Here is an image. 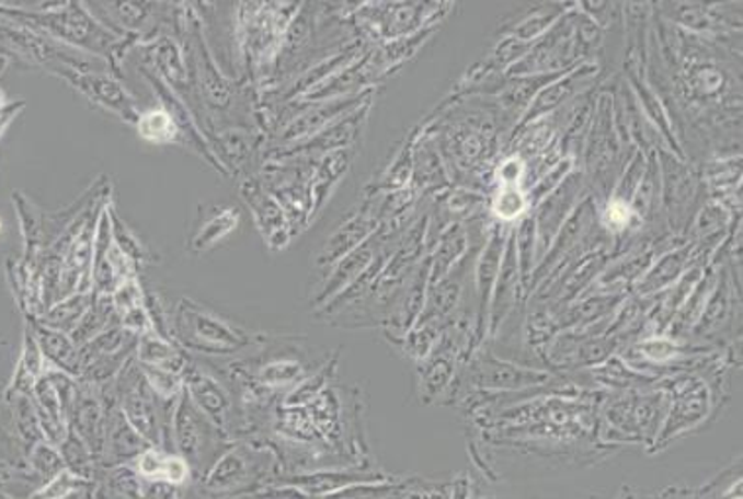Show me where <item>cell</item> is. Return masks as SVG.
Wrapping results in <instances>:
<instances>
[{
  "label": "cell",
  "instance_id": "6da1fadb",
  "mask_svg": "<svg viewBox=\"0 0 743 499\" xmlns=\"http://www.w3.org/2000/svg\"><path fill=\"white\" fill-rule=\"evenodd\" d=\"M173 343L206 357H232L253 345L260 335L236 325L191 298H181L171 312Z\"/></svg>",
  "mask_w": 743,
  "mask_h": 499
},
{
  "label": "cell",
  "instance_id": "7a4b0ae2",
  "mask_svg": "<svg viewBox=\"0 0 743 499\" xmlns=\"http://www.w3.org/2000/svg\"><path fill=\"white\" fill-rule=\"evenodd\" d=\"M171 441L175 453L188 464L191 472L205 476L206 468H213L216 461L228 451L230 434L213 426L188 399L183 390L171 417Z\"/></svg>",
  "mask_w": 743,
  "mask_h": 499
},
{
  "label": "cell",
  "instance_id": "3957f363",
  "mask_svg": "<svg viewBox=\"0 0 743 499\" xmlns=\"http://www.w3.org/2000/svg\"><path fill=\"white\" fill-rule=\"evenodd\" d=\"M112 392L116 398V406L121 409L122 416L126 417V421L151 446H161L165 437H163V426L159 417L158 399L146 384L136 357L116 376Z\"/></svg>",
  "mask_w": 743,
  "mask_h": 499
},
{
  "label": "cell",
  "instance_id": "277c9868",
  "mask_svg": "<svg viewBox=\"0 0 743 499\" xmlns=\"http://www.w3.org/2000/svg\"><path fill=\"white\" fill-rule=\"evenodd\" d=\"M57 77L66 79L75 91L83 94L84 98L93 102L94 106L112 112L122 121L136 126L140 111L128 93V89L121 83V79L111 71H75V69H59Z\"/></svg>",
  "mask_w": 743,
  "mask_h": 499
},
{
  "label": "cell",
  "instance_id": "5b68a950",
  "mask_svg": "<svg viewBox=\"0 0 743 499\" xmlns=\"http://www.w3.org/2000/svg\"><path fill=\"white\" fill-rule=\"evenodd\" d=\"M183 382H185V394L193 402V406L213 426L232 437L236 404H233L230 392L224 388L222 382L210 374L208 370L198 367V364H193V362L186 364L185 372H183Z\"/></svg>",
  "mask_w": 743,
  "mask_h": 499
},
{
  "label": "cell",
  "instance_id": "8992f818",
  "mask_svg": "<svg viewBox=\"0 0 743 499\" xmlns=\"http://www.w3.org/2000/svg\"><path fill=\"white\" fill-rule=\"evenodd\" d=\"M77 396L69 414V427L83 439L94 459H103L104 439H106V414L108 402L99 386L77 380Z\"/></svg>",
  "mask_w": 743,
  "mask_h": 499
},
{
  "label": "cell",
  "instance_id": "52a82bcc",
  "mask_svg": "<svg viewBox=\"0 0 743 499\" xmlns=\"http://www.w3.org/2000/svg\"><path fill=\"white\" fill-rule=\"evenodd\" d=\"M242 212L232 204H201L186 240L191 253H206L230 237L240 225Z\"/></svg>",
  "mask_w": 743,
  "mask_h": 499
},
{
  "label": "cell",
  "instance_id": "ba28073f",
  "mask_svg": "<svg viewBox=\"0 0 743 499\" xmlns=\"http://www.w3.org/2000/svg\"><path fill=\"white\" fill-rule=\"evenodd\" d=\"M106 402H108V398H106ZM149 446L151 444L126 421V417L122 416L121 409L116 406V399H114L112 406H108V414H106L104 461L114 464V466L132 463L144 451H148Z\"/></svg>",
  "mask_w": 743,
  "mask_h": 499
},
{
  "label": "cell",
  "instance_id": "9c48e42d",
  "mask_svg": "<svg viewBox=\"0 0 743 499\" xmlns=\"http://www.w3.org/2000/svg\"><path fill=\"white\" fill-rule=\"evenodd\" d=\"M240 195L250 206L255 225L260 228L265 243H270L273 250H277L279 247V243H277V235L281 233L279 228L285 223V213L277 206V200L271 196L270 190L263 186L258 176H243L240 181Z\"/></svg>",
  "mask_w": 743,
  "mask_h": 499
},
{
  "label": "cell",
  "instance_id": "30bf717a",
  "mask_svg": "<svg viewBox=\"0 0 743 499\" xmlns=\"http://www.w3.org/2000/svg\"><path fill=\"white\" fill-rule=\"evenodd\" d=\"M32 333L36 337L39 351L44 355L47 364L54 369L64 370L73 379H81L83 370V359H81V349L75 345L69 333L57 332L47 325L39 324L37 320H32Z\"/></svg>",
  "mask_w": 743,
  "mask_h": 499
},
{
  "label": "cell",
  "instance_id": "8fae6325",
  "mask_svg": "<svg viewBox=\"0 0 743 499\" xmlns=\"http://www.w3.org/2000/svg\"><path fill=\"white\" fill-rule=\"evenodd\" d=\"M245 446H233L216 461L213 468L206 472L205 488L213 491H228L242 486L251 476L250 459L245 456Z\"/></svg>",
  "mask_w": 743,
  "mask_h": 499
},
{
  "label": "cell",
  "instance_id": "7c38bea8",
  "mask_svg": "<svg viewBox=\"0 0 743 499\" xmlns=\"http://www.w3.org/2000/svg\"><path fill=\"white\" fill-rule=\"evenodd\" d=\"M136 361L158 369L171 370L183 374L188 361L185 355L179 349V345L161 337L156 332L144 333L138 337V349H136Z\"/></svg>",
  "mask_w": 743,
  "mask_h": 499
},
{
  "label": "cell",
  "instance_id": "4fadbf2b",
  "mask_svg": "<svg viewBox=\"0 0 743 499\" xmlns=\"http://www.w3.org/2000/svg\"><path fill=\"white\" fill-rule=\"evenodd\" d=\"M218 141L220 148H214V155L218 159V163L224 166V171L230 175L240 173L243 166L250 163L251 153H253V141H250V134L245 130H224L216 136H208V143Z\"/></svg>",
  "mask_w": 743,
  "mask_h": 499
},
{
  "label": "cell",
  "instance_id": "5bb4252c",
  "mask_svg": "<svg viewBox=\"0 0 743 499\" xmlns=\"http://www.w3.org/2000/svg\"><path fill=\"white\" fill-rule=\"evenodd\" d=\"M91 304H93V292H77L73 297L56 302L46 314L37 317V322L57 332L71 333L81 322V317L87 314Z\"/></svg>",
  "mask_w": 743,
  "mask_h": 499
},
{
  "label": "cell",
  "instance_id": "9a60e30c",
  "mask_svg": "<svg viewBox=\"0 0 743 499\" xmlns=\"http://www.w3.org/2000/svg\"><path fill=\"white\" fill-rule=\"evenodd\" d=\"M136 130L140 134L141 139H146L149 143H158V146L178 143V146H181L178 126L161 104L156 108L140 112V116L136 120Z\"/></svg>",
  "mask_w": 743,
  "mask_h": 499
},
{
  "label": "cell",
  "instance_id": "2e32d148",
  "mask_svg": "<svg viewBox=\"0 0 743 499\" xmlns=\"http://www.w3.org/2000/svg\"><path fill=\"white\" fill-rule=\"evenodd\" d=\"M108 218H111V232L112 241L118 250L128 257V259L140 267V265H148V263H153L156 257L151 255V251L141 243L140 237L136 233L132 232L130 225L126 222H122L121 216L114 210V206H108Z\"/></svg>",
  "mask_w": 743,
  "mask_h": 499
},
{
  "label": "cell",
  "instance_id": "e0dca14e",
  "mask_svg": "<svg viewBox=\"0 0 743 499\" xmlns=\"http://www.w3.org/2000/svg\"><path fill=\"white\" fill-rule=\"evenodd\" d=\"M57 449H59V453H61V459H64V464H66V471L71 472L75 476H79V478H83V480H93L96 459H94L93 453L89 451V446L84 444L83 439L75 433L71 427H69V433H67L66 441L59 444Z\"/></svg>",
  "mask_w": 743,
  "mask_h": 499
},
{
  "label": "cell",
  "instance_id": "ac0fdd59",
  "mask_svg": "<svg viewBox=\"0 0 743 499\" xmlns=\"http://www.w3.org/2000/svg\"><path fill=\"white\" fill-rule=\"evenodd\" d=\"M140 364L141 374L146 379L151 394L158 399V404H169L175 406L178 399L181 398L183 390H185V382H183V374L171 372V370L158 369V367H149V364Z\"/></svg>",
  "mask_w": 743,
  "mask_h": 499
},
{
  "label": "cell",
  "instance_id": "d6986e66",
  "mask_svg": "<svg viewBox=\"0 0 743 499\" xmlns=\"http://www.w3.org/2000/svg\"><path fill=\"white\" fill-rule=\"evenodd\" d=\"M26 468L44 486L47 480L56 478L57 474L66 471V464L57 446L47 441H39L26 453Z\"/></svg>",
  "mask_w": 743,
  "mask_h": 499
},
{
  "label": "cell",
  "instance_id": "ffe728a7",
  "mask_svg": "<svg viewBox=\"0 0 743 499\" xmlns=\"http://www.w3.org/2000/svg\"><path fill=\"white\" fill-rule=\"evenodd\" d=\"M89 484H93V481L83 480L71 472L64 471L61 474H57L56 478L47 480L39 490L34 491L30 499H64L69 494H73L75 490L89 486Z\"/></svg>",
  "mask_w": 743,
  "mask_h": 499
},
{
  "label": "cell",
  "instance_id": "44dd1931",
  "mask_svg": "<svg viewBox=\"0 0 743 499\" xmlns=\"http://www.w3.org/2000/svg\"><path fill=\"white\" fill-rule=\"evenodd\" d=\"M112 305H114V312L118 315V320H122L124 315L132 312L134 307H140L146 302V290L141 287L140 280L138 277L130 278L126 282H122L121 287H116V290L112 292Z\"/></svg>",
  "mask_w": 743,
  "mask_h": 499
}]
</instances>
